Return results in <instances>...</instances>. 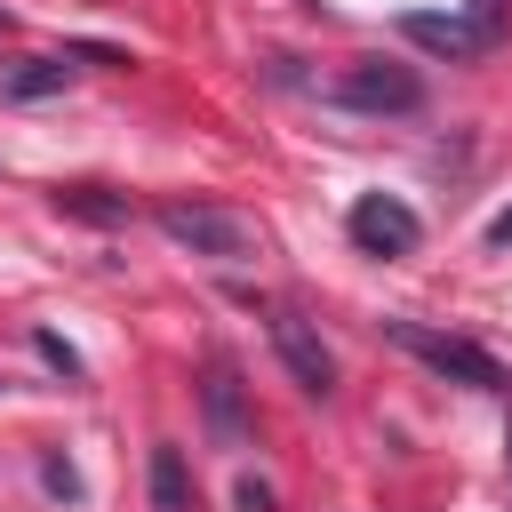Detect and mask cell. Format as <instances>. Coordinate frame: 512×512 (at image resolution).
I'll use <instances>...</instances> for the list:
<instances>
[{"label": "cell", "mask_w": 512, "mask_h": 512, "mask_svg": "<svg viewBox=\"0 0 512 512\" xmlns=\"http://www.w3.org/2000/svg\"><path fill=\"white\" fill-rule=\"evenodd\" d=\"M344 232H352L360 256H416L424 248V216L408 200H392V192H360L344 208Z\"/></svg>", "instance_id": "obj_5"}, {"label": "cell", "mask_w": 512, "mask_h": 512, "mask_svg": "<svg viewBox=\"0 0 512 512\" xmlns=\"http://www.w3.org/2000/svg\"><path fill=\"white\" fill-rule=\"evenodd\" d=\"M152 224H160L176 248L208 256V264H256V248H264L256 224H248L240 208H216V200H160Z\"/></svg>", "instance_id": "obj_1"}, {"label": "cell", "mask_w": 512, "mask_h": 512, "mask_svg": "<svg viewBox=\"0 0 512 512\" xmlns=\"http://www.w3.org/2000/svg\"><path fill=\"white\" fill-rule=\"evenodd\" d=\"M40 480H48V496H64V504L80 496V472H72L64 456H48V464H40Z\"/></svg>", "instance_id": "obj_12"}, {"label": "cell", "mask_w": 512, "mask_h": 512, "mask_svg": "<svg viewBox=\"0 0 512 512\" xmlns=\"http://www.w3.org/2000/svg\"><path fill=\"white\" fill-rule=\"evenodd\" d=\"M488 248H512V208H504V216L488 224Z\"/></svg>", "instance_id": "obj_16"}, {"label": "cell", "mask_w": 512, "mask_h": 512, "mask_svg": "<svg viewBox=\"0 0 512 512\" xmlns=\"http://www.w3.org/2000/svg\"><path fill=\"white\" fill-rule=\"evenodd\" d=\"M264 336H272L280 368L296 376V392H312V400H328V392H336V360H328L320 328H312L296 304H264Z\"/></svg>", "instance_id": "obj_4"}, {"label": "cell", "mask_w": 512, "mask_h": 512, "mask_svg": "<svg viewBox=\"0 0 512 512\" xmlns=\"http://www.w3.org/2000/svg\"><path fill=\"white\" fill-rule=\"evenodd\" d=\"M464 16H472L488 40H504V0H464Z\"/></svg>", "instance_id": "obj_13"}, {"label": "cell", "mask_w": 512, "mask_h": 512, "mask_svg": "<svg viewBox=\"0 0 512 512\" xmlns=\"http://www.w3.org/2000/svg\"><path fill=\"white\" fill-rule=\"evenodd\" d=\"M208 424H216V440H240L248 432V408H240V368L232 360H208Z\"/></svg>", "instance_id": "obj_7"}, {"label": "cell", "mask_w": 512, "mask_h": 512, "mask_svg": "<svg viewBox=\"0 0 512 512\" xmlns=\"http://www.w3.org/2000/svg\"><path fill=\"white\" fill-rule=\"evenodd\" d=\"M384 336H392L408 360H424L432 376H448V384H472V392H504V384H512L472 336H448V328H424V320H384Z\"/></svg>", "instance_id": "obj_3"}, {"label": "cell", "mask_w": 512, "mask_h": 512, "mask_svg": "<svg viewBox=\"0 0 512 512\" xmlns=\"http://www.w3.org/2000/svg\"><path fill=\"white\" fill-rule=\"evenodd\" d=\"M240 512H272V488L264 480H240Z\"/></svg>", "instance_id": "obj_15"}, {"label": "cell", "mask_w": 512, "mask_h": 512, "mask_svg": "<svg viewBox=\"0 0 512 512\" xmlns=\"http://www.w3.org/2000/svg\"><path fill=\"white\" fill-rule=\"evenodd\" d=\"M152 512H192V472H184V448L176 440L152 448Z\"/></svg>", "instance_id": "obj_8"}, {"label": "cell", "mask_w": 512, "mask_h": 512, "mask_svg": "<svg viewBox=\"0 0 512 512\" xmlns=\"http://www.w3.org/2000/svg\"><path fill=\"white\" fill-rule=\"evenodd\" d=\"M328 104L336 112H368V120H408V112H424V72L416 64H384V56H352L328 80Z\"/></svg>", "instance_id": "obj_2"}, {"label": "cell", "mask_w": 512, "mask_h": 512, "mask_svg": "<svg viewBox=\"0 0 512 512\" xmlns=\"http://www.w3.org/2000/svg\"><path fill=\"white\" fill-rule=\"evenodd\" d=\"M64 72H72V56H32L24 72H8V96H16V104H32V96L64 88Z\"/></svg>", "instance_id": "obj_10"}, {"label": "cell", "mask_w": 512, "mask_h": 512, "mask_svg": "<svg viewBox=\"0 0 512 512\" xmlns=\"http://www.w3.org/2000/svg\"><path fill=\"white\" fill-rule=\"evenodd\" d=\"M56 208L64 216H80V224H128L136 208H128V192H104V184H64L56 192Z\"/></svg>", "instance_id": "obj_9"}, {"label": "cell", "mask_w": 512, "mask_h": 512, "mask_svg": "<svg viewBox=\"0 0 512 512\" xmlns=\"http://www.w3.org/2000/svg\"><path fill=\"white\" fill-rule=\"evenodd\" d=\"M0 32H8V16H0Z\"/></svg>", "instance_id": "obj_17"}, {"label": "cell", "mask_w": 512, "mask_h": 512, "mask_svg": "<svg viewBox=\"0 0 512 512\" xmlns=\"http://www.w3.org/2000/svg\"><path fill=\"white\" fill-rule=\"evenodd\" d=\"M64 56H72V64H128V56L104 48V40H80V48H64Z\"/></svg>", "instance_id": "obj_14"}, {"label": "cell", "mask_w": 512, "mask_h": 512, "mask_svg": "<svg viewBox=\"0 0 512 512\" xmlns=\"http://www.w3.org/2000/svg\"><path fill=\"white\" fill-rule=\"evenodd\" d=\"M400 32H408L416 48H432V56H488V48H496L472 16H424V8H416V16H400Z\"/></svg>", "instance_id": "obj_6"}, {"label": "cell", "mask_w": 512, "mask_h": 512, "mask_svg": "<svg viewBox=\"0 0 512 512\" xmlns=\"http://www.w3.org/2000/svg\"><path fill=\"white\" fill-rule=\"evenodd\" d=\"M32 352H40L48 368H64V376H80V352H72V344H64L56 328H32Z\"/></svg>", "instance_id": "obj_11"}]
</instances>
